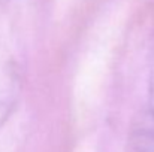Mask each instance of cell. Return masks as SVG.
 <instances>
[{
  "label": "cell",
  "instance_id": "1",
  "mask_svg": "<svg viewBox=\"0 0 154 152\" xmlns=\"http://www.w3.org/2000/svg\"><path fill=\"white\" fill-rule=\"evenodd\" d=\"M150 106H151V113H154V70L151 75V88H150Z\"/></svg>",
  "mask_w": 154,
  "mask_h": 152
}]
</instances>
